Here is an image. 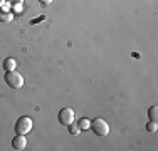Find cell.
Here are the masks:
<instances>
[{
  "instance_id": "cell-1",
  "label": "cell",
  "mask_w": 158,
  "mask_h": 151,
  "mask_svg": "<svg viewBox=\"0 0 158 151\" xmlns=\"http://www.w3.org/2000/svg\"><path fill=\"white\" fill-rule=\"evenodd\" d=\"M3 79H5V82L12 89H20L22 86H24V77H22V74L17 72L15 69H14V71H7Z\"/></svg>"
},
{
  "instance_id": "cell-2",
  "label": "cell",
  "mask_w": 158,
  "mask_h": 151,
  "mask_svg": "<svg viewBox=\"0 0 158 151\" xmlns=\"http://www.w3.org/2000/svg\"><path fill=\"white\" fill-rule=\"evenodd\" d=\"M89 128L94 131L96 136H108V133H110V124L103 118H94L91 121V126Z\"/></svg>"
},
{
  "instance_id": "cell-3",
  "label": "cell",
  "mask_w": 158,
  "mask_h": 151,
  "mask_svg": "<svg viewBox=\"0 0 158 151\" xmlns=\"http://www.w3.org/2000/svg\"><path fill=\"white\" fill-rule=\"evenodd\" d=\"M14 129H15V134H27L29 131L32 129V119L29 118V116H22V118H19Z\"/></svg>"
},
{
  "instance_id": "cell-4",
  "label": "cell",
  "mask_w": 158,
  "mask_h": 151,
  "mask_svg": "<svg viewBox=\"0 0 158 151\" xmlns=\"http://www.w3.org/2000/svg\"><path fill=\"white\" fill-rule=\"evenodd\" d=\"M57 119L62 126H69L71 123H74V111L71 108H62L57 114Z\"/></svg>"
},
{
  "instance_id": "cell-5",
  "label": "cell",
  "mask_w": 158,
  "mask_h": 151,
  "mask_svg": "<svg viewBox=\"0 0 158 151\" xmlns=\"http://www.w3.org/2000/svg\"><path fill=\"white\" fill-rule=\"evenodd\" d=\"M25 146H27V138H25V134H17L15 138L12 139V148L14 149L20 151V149H24Z\"/></svg>"
},
{
  "instance_id": "cell-6",
  "label": "cell",
  "mask_w": 158,
  "mask_h": 151,
  "mask_svg": "<svg viewBox=\"0 0 158 151\" xmlns=\"http://www.w3.org/2000/svg\"><path fill=\"white\" fill-rule=\"evenodd\" d=\"M17 67V62H15V59H12V57H7L5 60H3V69L5 71H14Z\"/></svg>"
},
{
  "instance_id": "cell-7",
  "label": "cell",
  "mask_w": 158,
  "mask_h": 151,
  "mask_svg": "<svg viewBox=\"0 0 158 151\" xmlns=\"http://www.w3.org/2000/svg\"><path fill=\"white\" fill-rule=\"evenodd\" d=\"M148 118H150V121H156L158 119V108L156 106H152V108L148 109Z\"/></svg>"
},
{
  "instance_id": "cell-8",
  "label": "cell",
  "mask_w": 158,
  "mask_h": 151,
  "mask_svg": "<svg viewBox=\"0 0 158 151\" xmlns=\"http://www.w3.org/2000/svg\"><path fill=\"white\" fill-rule=\"evenodd\" d=\"M12 18H14V14H10V12H0V20L2 22H5V24H9V22H12Z\"/></svg>"
},
{
  "instance_id": "cell-9",
  "label": "cell",
  "mask_w": 158,
  "mask_h": 151,
  "mask_svg": "<svg viewBox=\"0 0 158 151\" xmlns=\"http://www.w3.org/2000/svg\"><path fill=\"white\" fill-rule=\"evenodd\" d=\"M89 126H91V121L86 119V118H82V119L77 123V128H79V129H89Z\"/></svg>"
},
{
  "instance_id": "cell-10",
  "label": "cell",
  "mask_w": 158,
  "mask_h": 151,
  "mask_svg": "<svg viewBox=\"0 0 158 151\" xmlns=\"http://www.w3.org/2000/svg\"><path fill=\"white\" fill-rule=\"evenodd\" d=\"M156 129H158V124H156V121H150V123L146 124V131H148V133H155Z\"/></svg>"
},
{
  "instance_id": "cell-11",
  "label": "cell",
  "mask_w": 158,
  "mask_h": 151,
  "mask_svg": "<svg viewBox=\"0 0 158 151\" xmlns=\"http://www.w3.org/2000/svg\"><path fill=\"white\" fill-rule=\"evenodd\" d=\"M67 128H69L71 134H79V131H81V129H79V128H77V126H76V124H74V123H71V124H69V126H67Z\"/></svg>"
},
{
  "instance_id": "cell-12",
  "label": "cell",
  "mask_w": 158,
  "mask_h": 151,
  "mask_svg": "<svg viewBox=\"0 0 158 151\" xmlns=\"http://www.w3.org/2000/svg\"><path fill=\"white\" fill-rule=\"evenodd\" d=\"M9 3H10V5H20L22 0H9Z\"/></svg>"
},
{
  "instance_id": "cell-13",
  "label": "cell",
  "mask_w": 158,
  "mask_h": 151,
  "mask_svg": "<svg viewBox=\"0 0 158 151\" xmlns=\"http://www.w3.org/2000/svg\"><path fill=\"white\" fill-rule=\"evenodd\" d=\"M39 2L42 3V5H49V3H52L54 0H39Z\"/></svg>"
},
{
  "instance_id": "cell-14",
  "label": "cell",
  "mask_w": 158,
  "mask_h": 151,
  "mask_svg": "<svg viewBox=\"0 0 158 151\" xmlns=\"http://www.w3.org/2000/svg\"><path fill=\"white\" fill-rule=\"evenodd\" d=\"M0 2H2V0H0Z\"/></svg>"
}]
</instances>
